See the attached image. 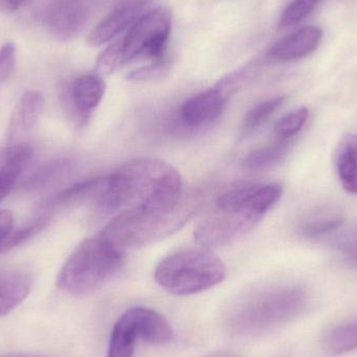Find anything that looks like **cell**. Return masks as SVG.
<instances>
[{
    "mask_svg": "<svg viewBox=\"0 0 357 357\" xmlns=\"http://www.w3.org/2000/svg\"><path fill=\"white\" fill-rule=\"evenodd\" d=\"M343 224L344 216L341 212L335 209H321L312 212L302 222L300 231L306 238H321L335 232Z\"/></svg>",
    "mask_w": 357,
    "mask_h": 357,
    "instance_id": "obj_19",
    "label": "cell"
},
{
    "mask_svg": "<svg viewBox=\"0 0 357 357\" xmlns=\"http://www.w3.org/2000/svg\"><path fill=\"white\" fill-rule=\"evenodd\" d=\"M305 304V294L299 289H282L274 291L260 300L254 308V316L249 317L251 321L261 324H274L293 318L303 310Z\"/></svg>",
    "mask_w": 357,
    "mask_h": 357,
    "instance_id": "obj_8",
    "label": "cell"
},
{
    "mask_svg": "<svg viewBox=\"0 0 357 357\" xmlns=\"http://www.w3.org/2000/svg\"><path fill=\"white\" fill-rule=\"evenodd\" d=\"M310 112L305 107L295 109L277 121L275 134L281 140H291L295 137L307 123Z\"/></svg>",
    "mask_w": 357,
    "mask_h": 357,
    "instance_id": "obj_23",
    "label": "cell"
},
{
    "mask_svg": "<svg viewBox=\"0 0 357 357\" xmlns=\"http://www.w3.org/2000/svg\"><path fill=\"white\" fill-rule=\"evenodd\" d=\"M144 0L128 2L98 23L87 38V44L92 47L104 45L125 31L144 8Z\"/></svg>",
    "mask_w": 357,
    "mask_h": 357,
    "instance_id": "obj_11",
    "label": "cell"
},
{
    "mask_svg": "<svg viewBox=\"0 0 357 357\" xmlns=\"http://www.w3.org/2000/svg\"><path fill=\"white\" fill-rule=\"evenodd\" d=\"M326 345L333 356L357 350V321L333 329L327 337Z\"/></svg>",
    "mask_w": 357,
    "mask_h": 357,
    "instance_id": "obj_22",
    "label": "cell"
},
{
    "mask_svg": "<svg viewBox=\"0 0 357 357\" xmlns=\"http://www.w3.org/2000/svg\"><path fill=\"white\" fill-rule=\"evenodd\" d=\"M121 44L123 41H115L108 46L98 56L96 65V73L109 75L121 65Z\"/></svg>",
    "mask_w": 357,
    "mask_h": 357,
    "instance_id": "obj_26",
    "label": "cell"
},
{
    "mask_svg": "<svg viewBox=\"0 0 357 357\" xmlns=\"http://www.w3.org/2000/svg\"><path fill=\"white\" fill-rule=\"evenodd\" d=\"M23 0H0V10L10 14L18 10Z\"/></svg>",
    "mask_w": 357,
    "mask_h": 357,
    "instance_id": "obj_30",
    "label": "cell"
},
{
    "mask_svg": "<svg viewBox=\"0 0 357 357\" xmlns=\"http://www.w3.org/2000/svg\"><path fill=\"white\" fill-rule=\"evenodd\" d=\"M45 105L43 94L35 90L26 91L19 100L8 126V139L13 140L35 127Z\"/></svg>",
    "mask_w": 357,
    "mask_h": 357,
    "instance_id": "obj_15",
    "label": "cell"
},
{
    "mask_svg": "<svg viewBox=\"0 0 357 357\" xmlns=\"http://www.w3.org/2000/svg\"><path fill=\"white\" fill-rule=\"evenodd\" d=\"M70 169V162L67 160H56L47 163L41 169H38L31 177L29 178V187L40 188L44 184L56 180Z\"/></svg>",
    "mask_w": 357,
    "mask_h": 357,
    "instance_id": "obj_25",
    "label": "cell"
},
{
    "mask_svg": "<svg viewBox=\"0 0 357 357\" xmlns=\"http://www.w3.org/2000/svg\"><path fill=\"white\" fill-rule=\"evenodd\" d=\"M139 329L133 310L130 308L115 323L109 342L108 357H134Z\"/></svg>",
    "mask_w": 357,
    "mask_h": 357,
    "instance_id": "obj_18",
    "label": "cell"
},
{
    "mask_svg": "<svg viewBox=\"0 0 357 357\" xmlns=\"http://www.w3.org/2000/svg\"><path fill=\"white\" fill-rule=\"evenodd\" d=\"M140 339L152 345H165L175 337L171 323L156 310L146 307H133Z\"/></svg>",
    "mask_w": 357,
    "mask_h": 357,
    "instance_id": "obj_17",
    "label": "cell"
},
{
    "mask_svg": "<svg viewBox=\"0 0 357 357\" xmlns=\"http://www.w3.org/2000/svg\"><path fill=\"white\" fill-rule=\"evenodd\" d=\"M172 13L167 8L149 10L134 22L121 44V65L137 59L152 62L167 59Z\"/></svg>",
    "mask_w": 357,
    "mask_h": 357,
    "instance_id": "obj_6",
    "label": "cell"
},
{
    "mask_svg": "<svg viewBox=\"0 0 357 357\" xmlns=\"http://www.w3.org/2000/svg\"><path fill=\"white\" fill-rule=\"evenodd\" d=\"M287 100V96L268 98L254 106L243 119V131L245 134L252 133L264 127Z\"/></svg>",
    "mask_w": 357,
    "mask_h": 357,
    "instance_id": "obj_21",
    "label": "cell"
},
{
    "mask_svg": "<svg viewBox=\"0 0 357 357\" xmlns=\"http://www.w3.org/2000/svg\"><path fill=\"white\" fill-rule=\"evenodd\" d=\"M323 31L320 27L308 25L277 42L268 56L279 62H291L305 58L320 45Z\"/></svg>",
    "mask_w": 357,
    "mask_h": 357,
    "instance_id": "obj_10",
    "label": "cell"
},
{
    "mask_svg": "<svg viewBox=\"0 0 357 357\" xmlns=\"http://www.w3.org/2000/svg\"><path fill=\"white\" fill-rule=\"evenodd\" d=\"M335 169L343 188L357 195V135L343 136L335 152Z\"/></svg>",
    "mask_w": 357,
    "mask_h": 357,
    "instance_id": "obj_16",
    "label": "cell"
},
{
    "mask_svg": "<svg viewBox=\"0 0 357 357\" xmlns=\"http://www.w3.org/2000/svg\"><path fill=\"white\" fill-rule=\"evenodd\" d=\"M29 274L16 268H0V318L16 310L31 291Z\"/></svg>",
    "mask_w": 357,
    "mask_h": 357,
    "instance_id": "obj_13",
    "label": "cell"
},
{
    "mask_svg": "<svg viewBox=\"0 0 357 357\" xmlns=\"http://www.w3.org/2000/svg\"><path fill=\"white\" fill-rule=\"evenodd\" d=\"M16 66V47L13 42H6L0 48V85L14 73Z\"/></svg>",
    "mask_w": 357,
    "mask_h": 357,
    "instance_id": "obj_28",
    "label": "cell"
},
{
    "mask_svg": "<svg viewBox=\"0 0 357 357\" xmlns=\"http://www.w3.org/2000/svg\"><path fill=\"white\" fill-rule=\"evenodd\" d=\"M33 155L29 144H19L0 149V203L14 188Z\"/></svg>",
    "mask_w": 357,
    "mask_h": 357,
    "instance_id": "obj_12",
    "label": "cell"
},
{
    "mask_svg": "<svg viewBox=\"0 0 357 357\" xmlns=\"http://www.w3.org/2000/svg\"><path fill=\"white\" fill-rule=\"evenodd\" d=\"M106 92V83L96 73L77 77L71 88L73 105L82 119H88L100 106Z\"/></svg>",
    "mask_w": 357,
    "mask_h": 357,
    "instance_id": "obj_14",
    "label": "cell"
},
{
    "mask_svg": "<svg viewBox=\"0 0 357 357\" xmlns=\"http://www.w3.org/2000/svg\"><path fill=\"white\" fill-rule=\"evenodd\" d=\"M171 68V62L169 59L152 62L148 66L140 67L128 75V79L133 82L151 81V79H159L169 73Z\"/></svg>",
    "mask_w": 357,
    "mask_h": 357,
    "instance_id": "obj_27",
    "label": "cell"
},
{
    "mask_svg": "<svg viewBox=\"0 0 357 357\" xmlns=\"http://www.w3.org/2000/svg\"><path fill=\"white\" fill-rule=\"evenodd\" d=\"M226 275L222 259L203 248L181 250L161 260L155 270V280L169 294L190 296L216 287Z\"/></svg>",
    "mask_w": 357,
    "mask_h": 357,
    "instance_id": "obj_5",
    "label": "cell"
},
{
    "mask_svg": "<svg viewBox=\"0 0 357 357\" xmlns=\"http://www.w3.org/2000/svg\"><path fill=\"white\" fill-rule=\"evenodd\" d=\"M203 195L187 192L183 203L171 211L130 208L119 212L102 231L105 238L121 251L146 245L171 236L193 218L201 208Z\"/></svg>",
    "mask_w": 357,
    "mask_h": 357,
    "instance_id": "obj_2",
    "label": "cell"
},
{
    "mask_svg": "<svg viewBox=\"0 0 357 357\" xmlns=\"http://www.w3.org/2000/svg\"><path fill=\"white\" fill-rule=\"evenodd\" d=\"M125 254L98 233L84 241L69 256L59 273L56 285L75 297L89 295L121 271Z\"/></svg>",
    "mask_w": 357,
    "mask_h": 357,
    "instance_id": "obj_4",
    "label": "cell"
},
{
    "mask_svg": "<svg viewBox=\"0 0 357 357\" xmlns=\"http://www.w3.org/2000/svg\"><path fill=\"white\" fill-rule=\"evenodd\" d=\"M88 17L86 0H54L46 12L45 25L56 39L67 41L81 33Z\"/></svg>",
    "mask_w": 357,
    "mask_h": 357,
    "instance_id": "obj_7",
    "label": "cell"
},
{
    "mask_svg": "<svg viewBox=\"0 0 357 357\" xmlns=\"http://www.w3.org/2000/svg\"><path fill=\"white\" fill-rule=\"evenodd\" d=\"M228 98L218 88L206 90L191 96L181 106V121L190 129H199L210 125L220 117Z\"/></svg>",
    "mask_w": 357,
    "mask_h": 357,
    "instance_id": "obj_9",
    "label": "cell"
},
{
    "mask_svg": "<svg viewBox=\"0 0 357 357\" xmlns=\"http://www.w3.org/2000/svg\"><path fill=\"white\" fill-rule=\"evenodd\" d=\"M256 184L238 185L225 191L197 222L193 237L201 247L215 249L234 243L264 218L254 210L252 193Z\"/></svg>",
    "mask_w": 357,
    "mask_h": 357,
    "instance_id": "obj_3",
    "label": "cell"
},
{
    "mask_svg": "<svg viewBox=\"0 0 357 357\" xmlns=\"http://www.w3.org/2000/svg\"><path fill=\"white\" fill-rule=\"evenodd\" d=\"M186 195L180 173L173 165L160 159L142 158L105 176L94 203L106 212L136 207L171 211Z\"/></svg>",
    "mask_w": 357,
    "mask_h": 357,
    "instance_id": "obj_1",
    "label": "cell"
},
{
    "mask_svg": "<svg viewBox=\"0 0 357 357\" xmlns=\"http://www.w3.org/2000/svg\"><path fill=\"white\" fill-rule=\"evenodd\" d=\"M322 0H293L281 14L279 25L289 27L303 21L310 16Z\"/></svg>",
    "mask_w": 357,
    "mask_h": 357,
    "instance_id": "obj_24",
    "label": "cell"
},
{
    "mask_svg": "<svg viewBox=\"0 0 357 357\" xmlns=\"http://www.w3.org/2000/svg\"><path fill=\"white\" fill-rule=\"evenodd\" d=\"M0 357H41V356H33V354H4V356H0Z\"/></svg>",
    "mask_w": 357,
    "mask_h": 357,
    "instance_id": "obj_31",
    "label": "cell"
},
{
    "mask_svg": "<svg viewBox=\"0 0 357 357\" xmlns=\"http://www.w3.org/2000/svg\"><path fill=\"white\" fill-rule=\"evenodd\" d=\"M291 140H281L276 144L253 151L245 159V167L251 171H264L278 165L287 156Z\"/></svg>",
    "mask_w": 357,
    "mask_h": 357,
    "instance_id": "obj_20",
    "label": "cell"
},
{
    "mask_svg": "<svg viewBox=\"0 0 357 357\" xmlns=\"http://www.w3.org/2000/svg\"><path fill=\"white\" fill-rule=\"evenodd\" d=\"M14 216L10 210H0V253L3 252L6 239L13 232Z\"/></svg>",
    "mask_w": 357,
    "mask_h": 357,
    "instance_id": "obj_29",
    "label": "cell"
}]
</instances>
